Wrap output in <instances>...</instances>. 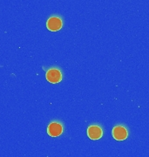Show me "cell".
Here are the masks:
<instances>
[{
	"label": "cell",
	"mask_w": 149,
	"mask_h": 157,
	"mask_svg": "<svg viewBox=\"0 0 149 157\" xmlns=\"http://www.w3.org/2000/svg\"><path fill=\"white\" fill-rule=\"evenodd\" d=\"M45 78L50 83L58 84L62 80L63 75H62V73L59 68L52 67L47 70L46 74H45Z\"/></svg>",
	"instance_id": "1"
},
{
	"label": "cell",
	"mask_w": 149,
	"mask_h": 157,
	"mask_svg": "<svg viewBox=\"0 0 149 157\" xmlns=\"http://www.w3.org/2000/svg\"><path fill=\"white\" fill-rule=\"evenodd\" d=\"M64 126L59 121H52L47 128V133L51 137H58L63 134Z\"/></svg>",
	"instance_id": "2"
},
{
	"label": "cell",
	"mask_w": 149,
	"mask_h": 157,
	"mask_svg": "<svg viewBox=\"0 0 149 157\" xmlns=\"http://www.w3.org/2000/svg\"><path fill=\"white\" fill-rule=\"evenodd\" d=\"M63 26V20L59 16H52L46 22V27L51 32L59 31Z\"/></svg>",
	"instance_id": "3"
},
{
	"label": "cell",
	"mask_w": 149,
	"mask_h": 157,
	"mask_svg": "<svg viewBox=\"0 0 149 157\" xmlns=\"http://www.w3.org/2000/svg\"><path fill=\"white\" fill-rule=\"evenodd\" d=\"M112 135L113 137L117 140H124L128 137V130L125 127L122 125H117L115 126L113 131H112Z\"/></svg>",
	"instance_id": "4"
},
{
	"label": "cell",
	"mask_w": 149,
	"mask_h": 157,
	"mask_svg": "<svg viewBox=\"0 0 149 157\" xmlns=\"http://www.w3.org/2000/svg\"><path fill=\"white\" fill-rule=\"evenodd\" d=\"M87 135L91 140H99L103 136V129L99 125H90L87 128Z\"/></svg>",
	"instance_id": "5"
}]
</instances>
